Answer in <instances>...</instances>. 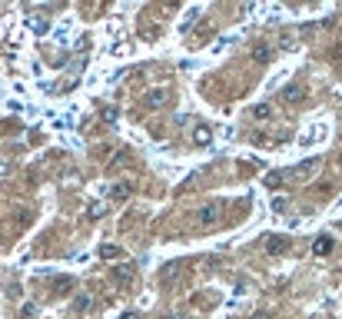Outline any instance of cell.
Masks as SVG:
<instances>
[{"label": "cell", "mask_w": 342, "mask_h": 319, "mask_svg": "<svg viewBox=\"0 0 342 319\" xmlns=\"http://www.w3.org/2000/svg\"><path fill=\"white\" fill-rule=\"evenodd\" d=\"M143 107H150V110L166 107V90H146V94H143Z\"/></svg>", "instance_id": "cell-1"}, {"label": "cell", "mask_w": 342, "mask_h": 319, "mask_svg": "<svg viewBox=\"0 0 342 319\" xmlns=\"http://www.w3.org/2000/svg\"><path fill=\"white\" fill-rule=\"evenodd\" d=\"M332 249H336V240H332L329 233H323V236H316V243H312V253H316V256H329Z\"/></svg>", "instance_id": "cell-2"}, {"label": "cell", "mask_w": 342, "mask_h": 319, "mask_svg": "<svg viewBox=\"0 0 342 319\" xmlns=\"http://www.w3.org/2000/svg\"><path fill=\"white\" fill-rule=\"evenodd\" d=\"M272 54H276V47H269V43H256V47H252V60H256V63H269Z\"/></svg>", "instance_id": "cell-3"}, {"label": "cell", "mask_w": 342, "mask_h": 319, "mask_svg": "<svg viewBox=\"0 0 342 319\" xmlns=\"http://www.w3.org/2000/svg\"><path fill=\"white\" fill-rule=\"evenodd\" d=\"M286 249H289V240H286V236H269L266 240V253H272V256H279Z\"/></svg>", "instance_id": "cell-4"}, {"label": "cell", "mask_w": 342, "mask_h": 319, "mask_svg": "<svg viewBox=\"0 0 342 319\" xmlns=\"http://www.w3.org/2000/svg\"><path fill=\"white\" fill-rule=\"evenodd\" d=\"M216 220H219V209H216V206H203V209H199V216H196V223H199V226H213Z\"/></svg>", "instance_id": "cell-5"}, {"label": "cell", "mask_w": 342, "mask_h": 319, "mask_svg": "<svg viewBox=\"0 0 342 319\" xmlns=\"http://www.w3.org/2000/svg\"><path fill=\"white\" fill-rule=\"evenodd\" d=\"M113 280L123 286V282H130L133 280V266L130 263H120V266H113Z\"/></svg>", "instance_id": "cell-6"}, {"label": "cell", "mask_w": 342, "mask_h": 319, "mask_svg": "<svg viewBox=\"0 0 342 319\" xmlns=\"http://www.w3.org/2000/svg\"><path fill=\"white\" fill-rule=\"evenodd\" d=\"M303 87L299 83H289V87H283V103H296V100H303Z\"/></svg>", "instance_id": "cell-7"}, {"label": "cell", "mask_w": 342, "mask_h": 319, "mask_svg": "<svg viewBox=\"0 0 342 319\" xmlns=\"http://www.w3.org/2000/svg\"><path fill=\"white\" fill-rule=\"evenodd\" d=\"M252 120H259V123L272 120V107H269V103H259V107H252Z\"/></svg>", "instance_id": "cell-8"}, {"label": "cell", "mask_w": 342, "mask_h": 319, "mask_svg": "<svg viewBox=\"0 0 342 319\" xmlns=\"http://www.w3.org/2000/svg\"><path fill=\"white\" fill-rule=\"evenodd\" d=\"M100 256L103 260H123V249L120 246H100Z\"/></svg>", "instance_id": "cell-9"}, {"label": "cell", "mask_w": 342, "mask_h": 319, "mask_svg": "<svg viewBox=\"0 0 342 319\" xmlns=\"http://www.w3.org/2000/svg\"><path fill=\"white\" fill-rule=\"evenodd\" d=\"M110 196H113V200H126V196H130V183H116V187H110Z\"/></svg>", "instance_id": "cell-10"}, {"label": "cell", "mask_w": 342, "mask_h": 319, "mask_svg": "<svg viewBox=\"0 0 342 319\" xmlns=\"http://www.w3.org/2000/svg\"><path fill=\"white\" fill-rule=\"evenodd\" d=\"M30 30H34V34H43V30H47V17H43V14L30 17Z\"/></svg>", "instance_id": "cell-11"}, {"label": "cell", "mask_w": 342, "mask_h": 319, "mask_svg": "<svg viewBox=\"0 0 342 319\" xmlns=\"http://www.w3.org/2000/svg\"><path fill=\"white\" fill-rule=\"evenodd\" d=\"M90 306H93V300H90V296H76V300H73V309H76V313H83V309H90Z\"/></svg>", "instance_id": "cell-12"}, {"label": "cell", "mask_w": 342, "mask_h": 319, "mask_svg": "<svg viewBox=\"0 0 342 319\" xmlns=\"http://www.w3.org/2000/svg\"><path fill=\"white\" fill-rule=\"evenodd\" d=\"M276 47H279V50H289V47H296V37H292V34H283Z\"/></svg>", "instance_id": "cell-13"}, {"label": "cell", "mask_w": 342, "mask_h": 319, "mask_svg": "<svg viewBox=\"0 0 342 319\" xmlns=\"http://www.w3.org/2000/svg\"><path fill=\"white\" fill-rule=\"evenodd\" d=\"M87 213H90L93 220H100V216L107 213V206H103V203H90V209H87Z\"/></svg>", "instance_id": "cell-14"}, {"label": "cell", "mask_w": 342, "mask_h": 319, "mask_svg": "<svg viewBox=\"0 0 342 319\" xmlns=\"http://www.w3.org/2000/svg\"><path fill=\"white\" fill-rule=\"evenodd\" d=\"M286 206H289V200H286V196H276V200H272V213H283Z\"/></svg>", "instance_id": "cell-15"}, {"label": "cell", "mask_w": 342, "mask_h": 319, "mask_svg": "<svg viewBox=\"0 0 342 319\" xmlns=\"http://www.w3.org/2000/svg\"><path fill=\"white\" fill-rule=\"evenodd\" d=\"M100 116H103L107 123H113V120H116V107H103V113H100Z\"/></svg>", "instance_id": "cell-16"}, {"label": "cell", "mask_w": 342, "mask_h": 319, "mask_svg": "<svg viewBox=\"0 0 342 319\" xmlns=\"http://www.w3.org/2000/svg\"><path fill=\"white\" fill-rule=\"evenodd\" d=\"M196 143H203V147L209 143V130H206V127H199V130H196Z\"/></svg>", "instance_id": "cell-17"}, {"label": "cell", "mask_w": 342, "mask_h": 319, "mask_svg": "<svg viewBox=\"0 0 342 319\" xmlns=\"http://www.w3.org/2000/svg\"><path fill=\"white\" fill-rule=\"evenodd\" d=\"M7 169H10V163H7V160H0V176H3Z\"/></svg>", "instance_id": "cell-18"}, {"label": "cell", "mask_w": 342, "mask_h": 319, "mask_svg": "<svg viewBox=\"0 0 342 319\" xmlns=\"http://www.w3.org/2000/svg\"><path fill=\"white\" fill-rule=\"evenodd\" d=\"M120 319H140V316H136V313H123Z\"/></svg>", "instance_id": "cell-19"}, {"label": "cell", "mask_w": 342, "mask_h": 319, "mask_svg": "<svg viewBox=\"0 0 342 319\" xmlns=\"http://www.w3.org/2000/svg\"><path fill=\"white\" fill-rule=\"evenodd\" d=\"M252 319H269V316H266V313H256V316H252Z\"/></svg>", "instance_id": "cell-20"}, {"label": "cell", "mask_w": 342, "mask_h": 319, "mask_svg": "<svg viewBox=\"0 0 342 319\" xmlns=\"http://www.w3.org/2000/svg\"><path fill=\"white\" fill-rule=\"evenodd\" d=\"M0 246H3V233H0Z\"/></svg>", "instance_id": "cell-21"}]
</instances>
